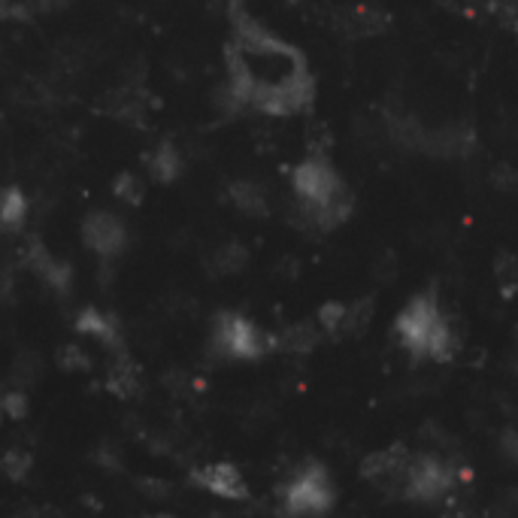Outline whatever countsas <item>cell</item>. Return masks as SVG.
I'll use <instances>...</instances> for the list:
<instances>
[{
    "label": "cell",
    "mask_w": 518,
    "mask_h": 518,
    "mask_svg": "<svg viewBox=\"0 0 518 518\" xmlns=\"http://www.w3.org/2000/svg\"><path fill=\"white\" fill-rule=\"evenodd\" d=\"M337 506V488L322 464L300 467L282 488L279 497V515L282 518H328Z\"/></svg>",
    "instance_id": "6da1fadb"
},
{
    "label": "cell",
    "mask_w": 518,
    "mask_h": 518,
    "mask_svg": "<svg viewBox=\"0 0 518 518\" xmlns=\"http://www.w3.org/2000/svg\"><path fill=\"white\" fill-rule=\"evenodd\" d=\"M213 349L231 361H258L276 352V337L240 313H222L213 328Z\"/></svg>",
    "instance_id": "7a4b0ae2"
},
{
    "label": "cell",
    "mask_w": 518,
    "mask_h": 518,
    "mask_svg": "<svg viewBox=\"0 0 518 518\" xmlns=\"http://www.w3.org/2000/svg\"><path fill=\"white\" fill-rule=\"evenodd\" d=\"M446 322V316L440 313V303L434 294H419L412 297L394 322V334L400 340V346L416 355V358H425L428 355V346L437 334V328Z\"/></svg>",
    "instance_id": "3957f363"
},
{
    "label": "cell",
    "mask_w": 518,
    "mask_h": 518,
    "mask_svg": "<svg viewBox=\"0 0 518 518\" xmlns=\"http://www.w3.org/2000/svg\"><path fill=\"white\" fill-rule=\"evenodd\" d=\"M455 482H458V473L449 461H443L437 455H412L400 497L434 503V500H443L446 494H452Z\"/></svg>",
    "instance_id": "277c9868"
},
{
    "label": "cell",
    "mask_w": 518,
    "mask_h": 518,
    "mask_svg": "<svg viewBox=\"0 0 518 518\" xmlns=\"http://www.w3.org/2000/svg\"><path fill=\"white\" fill-rule=\"evenodd\" d=\"M82 243L100 258H116L128 249V228L116 213L97 210L82 222Z\"/></svg>",
    "instance_id": "5b68a950"
},
{
    "label": "cell",
    "mask_w": 518,
    "mask_h": 518,
    "mask_svg": "<svg viewBox=\"0 0 518 518\" xmlns=\"http://www.w3.org/2000/svg\"><path fill=\"white\" fill-rule=\"evenodd\" d=\"M409 449L406 446H385L373 455H367L361 461V479L373 482L376 488L382 491H391V494H400L403 488V479H406V470H409Z\"/></svg>",
    "instance_id": "8992f818"
},
{
    "label": "cell",
    "mask_w": 518,
    "mask_h": 518,
    "mask_svg": "<svg viewBox=\"0 0 518 518\" xmlns=\"http://www.w3.org/2000/svg\"><path fill=\"white\" fill-rule=\"evenodd\" d=\"M294 188H297V194H300V200L306 206L328 203V200H334L343 191L337 173L331 170V164L325 158H309V161H303L294 170Z\"/></svg>",
    "instance_id": "52a82bcc"
},
{
    "label": "cell",
    "mask_w": 518,
    "mask_h": 518,
    "mask_svg": "<svg viewBox=\"0 0 518 518\" xmlns=\"http://www.w3.org/2000/svg\"><path fill=\"white\" fill-rule=\"evenodd\" d=\"M191 482L222 500H249V482L240 473V467L228 464V461H216V464H203L197 470H191Z\"/></svg>",
    "instance_id": "ba28073f"
},
{
    "label": "cell",
    "mask_w": 518,
    "mask_h": 518,
    "mask_svg": "<svg viewBox=\"0 0 518 518\" xmlns=\"http://www.w3.org/2000/svg\"><path fill=\"white\" fill-rule=\"evenodd\" d=\"M76 334H82V337H91V340H97L100 346H107V349H113V352H125L122 349V331H119V322L113 319V316H107V313H100V309H94V306H85L82 313L76 316Z\"/></svg>",
    "instance_id": "9c48e42d"
},
{
    "label": "cell",
    "mask_w": 518,
    "mask_h": 518,
    "mask_svg": "<svg viewBox=\"0 0 518 518\" xmlns=\"http://www.w3.org/2000/svg\"><path fill=\"white\" fill-rule=\"evenodd\" d=\"M422 152L437 155V158H461L467 152H473V131L464 125H449L440 131H428Z\"/></svg>",
    "instance_id": "30bf717a"
},
{
    "label": "cell",
    "mask_w": 518,
    "mask_h": 518,
    "mask_svg": "<svg viewBox=\"0 0 518 518\" xmlns=\"http://www.w3.org/2000/svg\"><path fill=\"white\" fill-rule=\"evenodd\" d=\"M107 391L119 400H134L140 394V370L137 364L125 355V352H116V361L107 373Z\"/></svg>",
    "instance_id": "8fae6325"
},
{
    "label": "cell",
    "mask_w": 518,
    "mask_h": 518,
    "mask_svg": "<svg viewBox=\"0 0 518 518\" xmlns=\"http://www.w3.org/2000/svg\"><path fill=\"white\" fill-rule=\"evenodd\" d=\"M319 340H322V328L300 322V325H291L282 334H276V349H282L288 355H309L319 346Z\"/></svg>",
    "instance_id": "7c38bea8"
},
{
    "label": "cell",
    "mask_w": 518,
    "mask_h": 518,
    "mask_svg": "<svg viewBox=\"0 0 518 518\" xmlns=\"http://www.w3.org/2000/svg\"><path fill=\"white\" fill-rule=\"evenodd\" d=\"M28 197L22 194V188L10 185L0 191V231H22L28 222Z\"/></svg>",
    "instance_id": "4fadbf2b"
},
{
    "label": "cell",
    "mask_w": 518,
    "mask_h": 518,
    "mask_svg": "<svg viewBox=\"0 0 518 518\" xmlns=\"http://www.w3.org/2000/svg\"><path fill=\"white\" fill-rule=\"evenodd\" d=\"M231 203L246 216H267L270 203H267V191L255 182H234L231 185Z\"/></svg>",
    "instance_id": "5bb4252c"
},
{
    "label": "cell",
    "mask_w": 518,
    "mask_h": 518,
    "mask_svg": "<svg viewBox=\"0 0 518 518\" xmlns=\"http://www.w3.org/2000/svg\"><path fill=\"white\" fill-rule=\"evenodd\" d=\"M146 167H149V173H152L155 182H173L179 176V170H182V158H179L176 146L161 143L158 149H152L146 155Z\"/></svg>",
    "instance_id": "9a60e30c"
},
{
    "label": "cell",
    "mask_w": 518,
    "mask_h": 518,
    "mask_svg": "<svg viewBox=\"0 0 518 518\" xmlns=\"http://www.w3.org/2000/svg\"><path fill=\"white\" fill-rule=\"evenodd\" d=\"M249 264V252L246 246L240 243H225L213 252V270L219 276H231V273H240L243 267Z\"/></svg>",
    "instance_id": "2e32d148"
},
{
    "label": "cell",
    "mask_w": 518,
    "mask_h": 518,
    "mask_svg": "<svg viewBox=\"0 0 518 518\" xmlns=\"http://www.w3.org/2000/svg\"><path fill=\"white\" fill-rule=\"evenodd\" d=\"M346 313H349V303H325L319 313L322 331L331 337H346Z\"/></svg>",
    "instance_id": "e0dca14e"
},
{
    "label": "cell",
    "mask_w": 518,
    "mask_h": 518,
    "mask_svg": "<svg viewBox=\"0 0 518 518\" xmlns=\"http://www.w3.org/2000/svg\"><path fill=\"white\" fill-rule=\"evenodd\" d=\"M346 22H349V31L352 34H379L385 28V16L379 10H370V7L352 10Z\"/></svg>",
    "instance_id": "ac0fdd59"
},
{
    "label": "cell",
    "mask_w": 518,
    "mask_h": 518,
    "mask_svg": "<svg viewBox=\"0 0 518 518\" xmlns=\"http://www.w3.org/2000/svg\"><path fill=\"white\" fill-rule=\"evenodd\" d=\"M113 191H116V197H119V200H125V203L137 206V203H143L146 185H143V179H140L137 173L125 170V173H119V176H116V182H113Z\"/></svg>",
    "instance_id": "d6986e66"
},
{
    "label": "cell",
    "mask_w": 518,
    "mask_h": 518,
    "mask_svg": "<svg viewBox=\"0 0 518 518\" xmlns=\"http://www.w3.org/2000/svg\"><path fill=\"white\" fill-rule=\"evenodd\" d=\"M31 464H34V458H31L28 452H22V449H10V452L4 455V473H7L13 482H22V479L31 473Z\"/></svg>",
    "instance_id": "ffe728a7"
},
{
    "label": "cell",
    "mask_w": 518,
    "mask_h": 518,
    "mask_svg": "<svg viewBox=\"0 0 518 518\" xmlns=\"http://www.w3.org/2000/svg\"><path fill=\"white\" fill-rule=\"evenodd\" d=\"M58 367L70 373H85L91 367V358L79 346H61L58 349Z\"/></svg>",
    "instance_id": "44dd1931"
},
{
    "label": "cell",
    "mask_w": 518,
    "mask_h": 518,
    "mask_svg": "<svg viewBox=\"0 0 518 518\" xmlns=\"http://www.w3.org/2000/svg\"><path fill=\"white\" fill-rule=\"evenodd\" d=\"M370 316H373V303H370V300L349 303V313H346V334H358V331H364V325L370 322Z\"/></svg>",
    "instance_id": "7402d4cb"
},
{
    "label": "cell",
    "mask_w": 518,
    "mask_h": 518,
    "mask_svg": "<svg viewBox=\"0 0 518 518\" xmlns=\"http://www.w3.org/2000/svg\"><path fill=\"white\" fill-rule=\"evenodd\" d=\"M4 416H7V419H13V422H19V419H25V416H28V397H25L22 391H10V394H4Z\"/></svg>",
    "instance_id": "603a6c76"
},
{
    "label": "cell",
    "mask_w": 518,
    "mask_h": 518,
    "mask_svg": "<svg viewBox=\"0 0 518 518\" xmlns=\"http://www.w3.org/2000/svg\"><path fill=\"white\" fill-rule=\"evenodd\" d=\"M497 276H500V285L509 291V288L518 282V264H515L512 258H503V261L497 264Z\"/></svg>",
    "instance_id": "cb8c5ba5"
},
{
    "label": "cell",
    "mask_w": 518,
    "mask_h": 518,
    "mask_svg": "<svg viewBox=\"0 0 518 518\" xmlns=\"http://www.w3.org/2000/svg\"><path fill=\"white\" fill-rule=\"evenodd\" d=\"M0 419H4V397H0Z\"/></svg>",
    "instance_id": "d4e9b609"
},
{
    "label": "cell",
    "mask_w": 518,
    "mask_h": 518,
    "mask_svg": "<svg viewBox=\"0 0 518 518\" xmlns=\"http://www.w3.org/2000/svg\"><path fill=\"white\" fill-rule=\"evenodd\" d=\"M149 518H173V515H149Z\"/></svg>",
    "instance_id": "484cf974"
}]
</instances>
